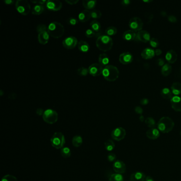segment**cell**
<instances>
[{
    "instance_id": "obj_38",
    "label": "cell",
    "mask_w": 181,
    "mask_h": 181,
    "mask_svg": "<svg viewBox=\"0 0 181 181\" xmlns=\"http://www.w3.org/2000/svg\"><path fill=\"white\" fill-rule=\"evenodd\" d=\"M89 73L88 68L86 67H80L77 70V74L80 76H87Z\"/></svg>"
},
{
    "instance_id": "obj_61",
    "label": "cell",
    "mask_w": 181,
    "mask_h": 181,
    "mask_svg": "<svg viewBox=\"0 0 181 181\" xmlns=\"http://www.w3.org/2000/svg\"><path fill=\"white\" fill-rule=\"evenodd\" d=\"M144 1V2H152V1H151V0H150V1Z\"/></svg>"
},
{
    "instance_id": "obj_35",
    "label": "cell",
    "mask_w": 181,
    "mask_h": 181,
    "mask_svg": "<svg viewBox=\"0 0 181 181\" xmlns=\"http://www.w3.org/2000/svg\"><path fill=\"white\" fill-rule=\"evenodd\" d=\"M145 123L147 126L150 128V129L155 128L156 125L155 120L151 117H147L146 119H145Z\"/></svg>"
},
{
    "instance_id": "obj_26",
    "label": "cell",
    "mask_w": 181,
    "mask_h": 181,
    "mask_svg": "<svg viewBox=\"0 0 181 181\" xmlns=\"http://www.w3.org/2000/svg\"><path fill=\"white\" fill-rule=\"evenodd\" d=\"M78 49L80 50V51L83 52V53H86L89 51L90 45H89V44L87 41L81 40L78 42Z\"/></svg>"
},
{
    "instance_id": "obj_23",
    "label": "cell",
    "mask_w": 181,
    "mask_h": 181,
    "mask_svg": "<svg viewBox=\"0 0 181 181\" xmlns=\"http://www.w3.org/2000/svg\"><path fill=\"white\" fill-rule=\"evenodd\" d=\"M97 4L96 0H83L82 1V5L84 8L88 10H93Z\"/></svg>"
},
{
    "instance_id": "obj_53",
    "label": "cell",
    "mask_w": 181,
    "mask_h": 181,
    "mask_svg": "<svg viewBox=\"0 0 181 181\" xmlns=\"http://www.w3.org/2000/svg\"><path fill=\"white\" fill-rule=\"evenodd\" d=\"M44 113V111L42 108H38L36 111V114L39 116H41V115L43 116Z\"/></svg>"
},
{
    "instance_id": "obj_20",
    "label": "cell",
    "mask_w": 181,
    "mask_h": 181,
    "mask_svg": "<svg viewBox=\"0 0 181 181\" xmlns=\"http://www.w3.org/2000/svg\"><path fill=\"white\" fill-rule=\"evenodd\" d=\"M49 33L48 31H43L40 33L38 35V41L41 44L45 45L48 44L49 39Z\"/></svg>"
},
{
    "instance_id": "obj_12",
    "label": "cell",
    "mask_w": 181,
    "mask_h": 181,
    "mask_svg": "<svg viewBox=\"0 0 181 181\" xmlns=\"http://www.w3.org/2000/svg\"><path fill=\"white\" fill-rule=\"evenodd\" d=\"M46 6L49 10L52 11H58L62 9V2L59 0H48Z\"/></svg>"
},
{
    "instance_id": "obj_34",
    "label": "cell",
    "mask_w": 181,
    "mask_h": 181,
    "mask_svg": "<svg viewBox=\"0 0 181 181\" xmlns=\"http://www.w3.org/2000/svg\"><path fill=\"white\" fill-rule=\"evenodd\" d=\"M61 154L64 158H69L71 154V152L70 148H68V147H63L62 148L61 150Z\"/></svg>"
},
{
    "instance_id": "obj_58",
    "label": "cell",
    "mask_w": 181,
    "mask_h": 181,
    "mask_svg": "<svg viewBox=\"0 0 181 181\" xmlns=\"http://www.w3.org/2000/svg\"><path fill=\"white\" fill-rule=\"evenodd\" d=\"M148 19H149L150 20H151L153 18V15L151 13H147V17Z\"/></svg>"
},
{
    "instance_id": "obj_14",
    "label": "cell",
    "mask_w": 181,
    "mask_h": 181,
    "mask_svg": "<svg viewBox=\"0 0 181 181\" xmlns=\"http://www.w3.org/2000/svg\"><path fill=\"white\" fill-rule=\"evenodd\" d=\"M137 41L147 43L150 41V35L148 31L144 30H141L137 33L136 38Z\"/></svg>"
},
{
    "instance_id": "obj_11",
    "label": "cell",
    "mask_w": 181,
    "mask_h": 181,
    "mask_svg": "<svg viewBox=\"0 0 181 181\" xmlns=\"http://www.w3.org/2000/svg\"><path fill=\"white\" fill-rule=\"evenodd\" d=\"M103 66L99 63H94L89 66V74L93 76H99L103 73Z\"/></svg>"
},
{
    "instance_id": "obj_56",
    "label": "cell",
    "mask_w": 181,
    "mask_h": 181,
    "mask_svg": "<svg viewBox=\"0 0 181 181\" xmlns=\"http://www.w3.org/2000/svg\"><path fill=\"white\" fill-rule=\"evenodd\" d=\"M16 95L15 94V93H11L9 96V99H14L16 98Z\"/></svg>"
},
{
    "instance_id": "obj_8",
    "label": "cell",
    "mask_w": 181,
    "mask_h": 181,
    "mask_svg": "<svg viewBox=\"0 0 181 181\" xmlns=\"http://www.w3.org/2000/svg\"><path fill=\"white\" fill-rule=\"evenodd\" d=\"M129 26L130 29L134 32H138L141 30L144 26V23L141 19L138 17L132 18L129 21Z\"/></svg>"
},
{
    "instance_id": "obj_3",
    "label": "cell",
    "mask_w": 181,
    "mask_h": 181,
    "mask_svg": "<svg viewBox=\"0 0 181 181\" xmlns=\"http://www.w3.org/2000/svg\"><path fill=\"white\" fill-rule=\"evenodd\" d=\"M48 33L50 36L58 39L62 37L64 33V27L58 21H53L48 26Z\"/></svg>"
},
{
    "instance_id": "obj_59",
    "label": "cell",
    "mask_w": 181,
    "mask_h": 181,
    "mask_svg": "<svg viewBox=\"0 0 181 181\" xmlns=\"http://www.w3.org/2000/svg\"><path fill=\"white\" fill-rule=\"evenodd\" d=\"M139 119L141 122H144V117L143 115H140V117H139Z\"/></svg>"
},
{
    "instance_id": "obj_51",
    "label": "cell",
    "mask_w": 181,
    "mask_h": 181,
    "mask_svg": "<svg viewBox=\"0 0 181 181\" xmlns=\"http://www.w3.org/2000/svg\"><path fill=\"white\" fill-rule=\"evenodd\" d=\"M140 103H141V104H142V105H147L148 103H149V100H148V99L146 98L141 99V100L140 101Z\"/></svg>"
},
{
    "instance_id": "obj_60",
    "label": "cell",
    "mask_w": 181,
    "mask_h": 181,
    "mask_svg": "<svg viewBox=\"0 0 181 181\" xmlns=\"http://www.w3.org/2000/svg\"><path fill=\"white\" fill-rule=\"evenodd\" d=\"M161 15L163 16H166L167 13L166 12H165V11H161Z\"/></svg>"
},
{
    "instance_id": "obj_7",
    "label": "cell",
    "mask_w": 181,
    "mask_h": 181,
    "mask_svg": "<svg viewBox=\"0 0 181 181\" xmlns=\"http://www.w3.org/2000/svg\"><path fill=\"white\" fill-rule=\"evenodd\" d=\"M58 114L55 110L48 109L44 111L43 115V119L46 123L49 124L55 123L58 121Z\"/></svg>"
},
{
    "instance_id": "obj_13",
    "label": "cell",
    "mask_w": 181,
    "mask_h": 181,
    "mask_svg": "<svg viewBox=\"0 0 181 181\" xmlns=\"http://www.w3.org/2000/svg\"><path fill=\"white\" fill-rule=\"evenodd\" d=\"M114 171L115 173L119 174H122L126 171V165L123 161L117 160L114 163L113 165Z\"/></svg>"
},
{
    "instance_id": "obj_62",
    "label": "cell",
    "mask_w": 181,
    "mask_h": 181,
    "mask_svg": "<svg viewBox=\"0 0 181 181\" xmlns=\"http://www.w3.org/2000/svg\"><path fill=\"white\" fill-rule=\"evenodd\" d=\"M180 134H181V132H180Z\"/></svg>"
},
{
    "instance_id": "obj_39",
    "label": "cell",
    "mask_w": 181,
    "mask_h": 181,
    "mask_svg": "<svg viewBox=\"0 0 181 181\" xmlns=\"http://www.w3.org/2000/svg\"><path fill=\"white\" fill-rule=\"evenodd\" d=\"M91 18L93 19L101 18L102 16V13L101 11L97 9H94L93 10L90 11Z\"/></svg>"
},
{
    "instance_id": "obj_45",
    "label": "cell",
    "mask_w": 181,
    "mask_h": 181,
    "mask_svg": "<svg viewBox=\"0 0 181 181\" xmlns=\"http://www.w3.org/2000/svg\"><path fill=\"white\" fill-rule=\"evenodd\" d=\"M116 158V155L114 154H113V153H110V154H108L107 159L110 162H113V161H115Z\"/></svg>"
},
{
    "instance_id": "obj_28",
    "label": "cell",
    "mask_w": 181,
    "mask_h": 181,
    "mask_svg": "<svg viewBox=\"0 0 181 181\" xmlns=\"http://www.w3.org/2000/svg\"><path fill=\"white\" fill-rule=\"evenodd\" d=\"M171 90L173 94L178 96L181 94V83L179 82H175L172 84Z\"/></svg>"
},
{
    "instance_id": "obj_30",
    "label": "cell",
    "mask_w": 181,
    "mask_h": 181,
    "mask_svg": "<svg viewBox=\"0 0 181 181\" xmlns=\"http://www.w3.org/2000/svg\"><path fill=\"white\" fill-rule=\"evenodd\" d=\"M172 91L171 89L168 88H163L161 91V95L163 98L166 99H170L172 98Z\"/></svg>"
},
{
    "instance_id": "obj_57",
    "label": "cell",
    "mask_w": 181,
    "mask_h": 181,
    "mask_svg": "<svg viewBox=\"0 0 181 181\" xmlns=\"http://www.w3.org/2000/svg\"><path fill=\"white\" fill-rule=\"evenodd\" d=\"M144 181H154V179L152 177H151L150 176H147L146 177Z\"/></svg>"
},
{
    "instance_id": "obj_54",
    "label": "cell",
    "mask_w": 181,
    "mask_h": 181,
    "mask_svg": "<svg viewBox=\"0 0 181 181\" xmlns=\"http://www.w3.org/2000/svg\"><path fill=\"white\" fill-rule=\"evenodd\" d=\"M154 52H155V55L157 56L160 55L162 53L161 50L159 49V48H157V49H155Z\"/></svg>"
},
{
    "instance_id": "obj_40",
    "label": "cell",
    "mask_w": 181,
    "mask_h": 181,
    "mask_svg": "<svg viewBox=\"0 0 181 181\" xmlns=\"http://www.w3.org/2000/svg\"><path fill=\"white\" fill-rule=\"evenodd\" d=\"M85 35L87 37H89V38H91V37L98 36L96 33H95V31L91 28L86 29V30L85 31Z\"/></svg>"
},
{
    "instance_id": "obj_15",
    "label": "cell",
    "mask_w": 181,
    "mask_h": 181,
    "mask_svg": "<svg viewBox=\"0 0 181 181\" xmlns=\"http://www.w3.org/2000/svg\"><path fill=\"white\" fill-rule=\"evenodd\" d=\"M133 60V57L130 52L126 51L121 54L119 56V62L123 64H129L131 63Z\"/></svg>"
},
{
    "instance_id": "obj_52",
    "label": "cell",
    "mask_w": 181,
    "mask_h": 181,
    "mask_svg": "<svg viewBox=\"0 0 181 181\" xmlns=\"http://www.w3.org/2000/svg\"><path fill=\"white\" fill-rule=\"evenodd\" d=\"M131 1L130 0H123L121 1V4L124 6H127L130 4Z\"/></svg>"
},
{
    "instance_id": "obj_44",
    "label": "cell",
    "mask_w": 181,
    "mask_h": 181,
    "mask_svg": "<svg viewBox=\"0 0 181 181\" xmlns=\"http://www.w3.org/2000/svg\"><path fill=\"white\" fill-rule=\"evenodd\" d=\"M79 21L74 17H70L68 19V23L72 26H75L78 23Z\"/></svg>"
},
{
    "instance_id": "obj_19",
    "label": "cell",
    "mask_w": 181,
    "mask_h": 181,
    "mask_svg": "<svg viewBox=\"0 0 181 181\" xmlns=\"http://www.w3.org/2000/svg\"><path fill=\"white\" fill-rule=\"evenodd\" d=\"M155 55L154 49L152 48H147L144 49L141 52V55L142 58L146 60L152 59Z\"/></svg>"
},
{
    "instance_id": "obj_29",
    "label": "cell",
    "mask_w": 181,
    "mask_h": 181,
    "mask_svg": "<svg viewBox=\"0 0 181 181\" xmlns=\"http://www.w3.org/2000/svg\"><path fill=\"white\" fill-rule=\"evenodd\" d=\"M44 10H45V7L44 6V5L36 4L35 6L33 7L31 12L33 15H40L43 12Z\"/></svg>"
},
{
    "instance_id": "obj_42",
    "label": "cell",
    "mask_w": 181,
    "mask_h": 181,
    "mask_svg": "<svg viewBox=\"0 0 181 181\" xmlns=\"http://www.w3.org/2000/svg\"><path fill=\"white\" fill-rule=\"evenodd\" d=\"M48 27L46 26V25L44 24H40L37 26L36 27V30L38 34L41 33L43 31H48Z\"/></svg>"
},
{
    "instance_id": "obj_6",
    "label": "cell",
    "mask_w": 181,
    "mask_h": 181,
    "mask_svg": "<svg viewBox=\"0 0 181 181\" xmlns=\"http://www.w3.org/2000/svg\"><path fill=\"white\" fill-rule=\"evenodd\" d=\"M15 7L16 11L23 16L28 15L31 9L30 5L27 0H17Z\"/></svg>"
},
{
    "instance_id": "obj_43",
    "label": "cell",
    "mask_w": 181,
    "mask_h": 181,
    "mask_svg": "<svg viewBox=\"0 0 181 181\" xmlns=\"http://www.w3.org/2000/svg\"><path fill=\"white\" fill-rule=\"evenodd\" d=\"M150 45L152 46V48H156L159 45V42L158 40L155 38H152L150 39Z\"/></svg>"
},
{
    "instance_id": "obj_47",
    "label": "cell",
    "mask_w": 181,
    "mask_h": 181,
    "mask_svg": "<svg viewBox=\"0 0 181 181\" xmlns=\"http://www.w3.org/2000/svg\"><path fill=\"white\" fill-rule=\"evenodd\" d=\"M168 20L171 23H176L177 21V18L173 15H169L168 16Z\"/></svg>"
},
{
    "instance_id": "obj_25",
    "label": "cell",
    "mask_w": 181,
    "mask_h": 181,
    "mask_svg": "<svg viewBox=\"0 0 181 181\" xmlns=\"http://www.w3.org/2000/svg\"><path fill=\"white\" fill-rule=\"evenodd\" d=\"M98 62L99 63L103 66H108L109 62V56L106 54H100L98 56Z\"/></svg>"
},
{
    "instance_id": "obj_4",
    "label": "cell",
    "mask_w": 181,
    "mask_h": 181,
    "mask_svg": "<svg viewBox=\"0 0 181 181\" xmlns=\"http://www.w3.org/2000/svg\"><path fill=\"white\" fill-rule=\"evenodd\" d=\"M175 124L173 119L170 117L164 116L159 120L157 123L158 130L163 133H167L172 131Z\"/></svg>"
},
{
    "instance_id": "obj_22",
    "label": "cell",
    "mask_w": 181,
    "mask_h": 181,
    "mask_svg": "<svg viewBox=\"0 0 181 181\" xmlns=\"http://www.w3.org/2000/svg\"><path fill=\"white\" fill-rule=\"evenodd\" d=\"M146 177V175L143 172H136L132 174L130 176V180L131 181H144Z\"/></svg>"
},
{
    "instance_id": "obj_1",
    "label": "cell",
    "mask_w": 181,
    "mask_h": 181,
    "mask_svg": "<svg viewBox=\"0 0 181 181\" xmlns=\"http://www.w3.org/2000/svg\"><path fill=\"white\" fill-rule=\"evenodd\" d=\"M96 44L99 50L105 52L112 49L113 45V41L111 37L108 35H100L97 37Z\"/></svg>"
},
{
    "instance_id": "obj_37",
    "label": "cell",
    "mask_w": 181,
    "mask_h": 181,
    "mask_svg": "<svg viewBox=\"0 0 181 181\" xmlns=\"http://www.w3.org/2000/svg\"><path fill=\"white\" fill-rule=\"evenodd\" d=\"M124 179L122 174H113L109 177V181H123Z\"/></svg>"
},
{
    "instance_id": "obj_55",
    "label": "cell",
    "mask_w": 181,
    "mask_h": 181,
    "mask_svg": "<svg viewBox=\"0 0 181 181\" xmlns=\"http://www.w3.org/2000/svg\"><path fill=\"white\" fill-rule=\"evenodd\" d=\"M4 2L7 5H11L14 3L13 0H4Z\"/></svg>"
},
{
    "instance_id": "obj_10",
    "label": "cell",
    "mask_w": 181,
    "mask_h": 181,
    "mask_svg": "<svg viewBox=\"0 0 181 181\" xmlns=\"http://www.w3.org/2000/svg\"><path fill=\"white\" fill-rule=\"evenodd\" d=\"M78 44V39L74 36H69L62 41V45L64 48L66 49H73L76 47V45Z\"/></svg>"
},
{
    "instance_id": "obj_48",
    "label": "cell",
    "mask_w": 181,
    "mask_h": 181,
    "mask_svg": "<svg viewBox=\"0 0 181 181\" xmlns=\"http://www.w3.org/2000/svg\"><path fill=\"white\" fill-rule=\"evenodd\" d=\"M134 111L136 112V113L140 114V115H141L143 113V109H142V107H140V106H136L134 108Z\"/></svg>"
},
{
    "instance_id": "obj_21",
    "label": "cell",
    "mask_w": 181,
    "mask_h": 181,
    "mask_svg": "<svg viewBox=\"0 0 181 181\" xmlns=\"http://www.w3.org/2000/svg\"><path fill=\"white\" fill-rule=\"evenodd\" d=\"M91 18L90 11L85 9L81 11L78 15L79 20L81 23L87 22Z\"/></svg>"
},
{
    "instance_id": "obj_17",
    "label": "cell",
    "mask_w": 181,
    "mask_h": 181,
    "mask_svg": "<svg viewBox=\"0 0 181 181\" xmlns=\"http://www.w3.org/2000/svg\"><path fill=\"white\" fill-rule=\"evenodd\" d=\"M165 59L168 61L169 63H171V64L174 63L177 60V53L174 50L170 49V50H169V51H167L166 55H165Z\"/></svg>"
},
{
    "instance_id": "obj_27",
    "label": "cell",
    "mask_w": 181,
    "mask_h": 181,
    "mask_svg": "<svg viewBox=\"0 0 181 181\" xmlns=\"http://www.w3.org/2000/svg\"><path fill=\"white\" fill-rule=\"evenodd\" d=\"M90 26L91 29L95 31V33L99 36L101 31V23L99 22L97 20H93L91 22Z\"/></svg>"
},
{
    "instance_id": "obj_24",
    "label": "cell",
    "mask_w": 181,
    "mask_h": 181,
    "mask_svg": "<svg viewBox=\"0 0 181 181\" xmlns=\"http://www.w3.org/2000/svg\"><path fill=\"white\" fill-rule=\"evenodd\" d=\"M136 32L132 30H128L124 32L122 35V37L124 40L127 41H133L136 38Z\"/></svg>"
},
{
    "instance_id": "obj_31",
    "label": "cell",
    "mask_w": 181,
    "mask_h": 181,
    "mask_svg": "<svg viewBox=\"0 0 181 181\" xmlns=\"http://www.w3.org/2000/svg\"><path fill=\"white\" fill-rule=\"evenodd\" d=\"M172 71V67L169 64L166 63L162 66L161 69V74H163L164 76H168L169 75L171 74V72Z\"/></svg>"
},
{
    "instance_id": "obj_9",
    "label": "cell",
    "mask_w": 181,
    "mask_h": 181,
    "mask_svg": "<svg viewBox=\"0 0 181 181\" xmlns=\"http://www.w3.org/2000/svg\"><path fill=\"white\" fill-rule=\"evenodd\" d=\"M126 136V131L124 128L118 127L114 129L111 133L112 138L113 139L119 141L123 140Z\"/></svg>"
},
{
    "instance_id": "obj_46",
    "label": "cell",
    "mask_w": 181,
    "mask_h": 181,
    "mask_svg": "<svg viewBox=\"0 0 181 181\" xmlns=\"http://www.w3.org/2000/svg\"><path fill=\"white\" fill-rule=\"evenodd\" d=\"M31 2L36 4H41V5H44L46 4L47 2V0H36V1H33L31 0Z\"/></svg>"
},
{
    "instance_id": "obj_32",
    "label": "cell",
    "mask_w": 181,
    "mask_h": 181,
    "mask_svg": "<svg viewBox=\"0 0 181 181\" xmlns=\"http://www.w3.org/2000/svg\"><path fill=\"white\" fill-rule=\"evenodd\" d=\"M83 143L82 138L80 136L76 135L73 137L72 140V145L76 148H78L82 145Z\"/></svg>"
},
{
    "instance_id": "obj_49",
    "label": "cell",
    "mask_w": 181,
    "mask_h": 181,
    "mask_svg": "<svg viewBox=\"0 0 181 181\" xmlns=\"http://www.w3.org/2000/svg\"><path fill=\"white\" fill-rule=\"evenodd\" d=\"M66 2L70 5H74L79 2V0H66Z\"/></svg>"
},
{
    "instance_id": "obj_2",
    "label": "cell",
    "mask_w": 181,
    "mask_h": 181,
    "mask_svg": "<svg viewBox=\"0 0 181 181\" xmlns=\"http://www.w3.org/2000/svg\"><path fill=\"white\" fill-rule=\"evenodd\" d=\"M119 70L118 68L114 66L108 65L103 69V76L104 78L109 82H113L119 76Z\"/></svg>"
},
{
    "instance_id": "obj_36",
    "label": "cell",
    "mask_w": 181,
    "mask_h": 181,
    "mask_svg": "<svg viewBox=\"0 0 181 181\" xmlns=\"http://www.w3.org/2000/svg\"><path fill=\"white\" fill-rule=\"evenodd\" d=\"M117 32V29L114 26H110V27L107 28L105 30V33L106 35H108L109 36H114L115 35Z\"/></svg>"
},
{
    "instance_id": "obj_16",
    "label": "cell",
    "mask_w": 181,
    "mask_h": 181,
    "mask_svg": "<svg viewBox=\"0 0 181 181\" xmlns=\"http://www.w3.org/2000/svg\"><path fill=\"white\" fill-rule=\"evenodd\" d=\"M172 107L175 111H181V97L175 96L171 99Z\"/></svg>"
},
{
    "instance_id": "obj_5",
    "label": "cell",
    "mask_w": 181,
    "mask_h": 181,
    "mask_svg": "<svg viewBox=\"0 0 181 181\" xmlns=\"http://www.w3.org/2000/svg\"><path fill=\"white\" fill-rule=\"evenodd\" d=\"M51 146L56 149L63 148L66 144V139L62 132H56L54 133L50 140Z\"/></svg>"
},
{
    "instance_id": "obj_50",
    "label": "cell",
    "mask_w": 181,
    "mask_h": 181,
    "mask_svg": "<svg viewBox=\"0 0 181 181\" xmlns=\"http://www.w3.org/2000/svg\"><path fill=\"white\" fill-rule=\"evenodd\" d=\"M157 64L158 66H163L165 64V61L163 59H158L157 60Z\"/></svg>"
},
{
    "instance_id": "obj_41",
    "label": "cell",
    "mask_w": 181,
    "mask_h": 181,
    "mask_svg": "<svg viewBox=\"0 0 181 181\" xmlns=\"http://www.w3.org/2000/svg\"><path fill=\"white\" fill-rule=\"evenodd\" d=\"M1 181H18V179L15 176L8 174L4 176Z\"/></svg>"
},
{
    "instance_id": "obj_33",
    "label": "cell",
    "mask_w": 181,
    "mask_h": 181,
    "mask_svg": "<svg viewBox=\"0 0 181 181\" xmlns=\"http://www.w3.org/2000/svg\"><path fill=\"white\" fill-rule=\"evenodd\" d=\"M115 144L113 140L108 139L105 142V148L106 150L111 151L115 148Z\"/></svg>"
},
{
    "instance_id": "obj_18",
    "label": "cell",
    "mask_w": 181,
    "mask_h": 181,
    "mask_svg": "<svg viewBox=\"0 0 181 181\" xmlns=\"http://www.w3.org/2000/svg\"><path fill=\"white\" fill-rule=\"evenodd\" d=\"M147 137L151 140L157 139L160 136V132L158 129L156 128L149 129L146 132Z\"/></svg>"
}]
</instances>
